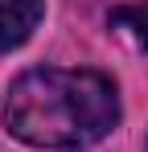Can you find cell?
<instances>
[{
	"mask_svg": "<svg viewBox=\"0 0 148 152\" xmlns=\"http://www.w3.org/2000/svg\"><path fill=\"white\" fill-rule=\"evenodd\" d=\"M119 124L115 82L99 70H25L4 95V127L29 148L82 152Z\"/></svg>",
	"mask_w": 148,
	"mask_h": 152,
	"instance_id": "1",
	"label": "cell"
},
{
	"mask_svg": "<svg viewBox=\"0 0 148 152\" xmlns=\"http://www.w3.org/2000/svg\"><path fill=\"white\" fill-rule=\"evenodd\" d=\"M45 17L41 0H0V53L21 50Z\"/></svg>",
	"mask_w": 148,
	"mask_h": 152,
	"instance_id": "2",
	"label": "cell"
},
{
	"mask_svg": "<svg viewBox=\"0 0 148 152\" xmlns=\"http://www.w3.org/2000/svg\"><path fill=\"white\" fill-rule=\"evenodd\" d=\"M111 25L123 29L140 50H148V0L144 4H119V8H111Z\"/></svg>",
	"mask_w": 148,
	"mask_h": 152,
	"instance_id": "3",
	"label": "cell"
}]
</instances>
